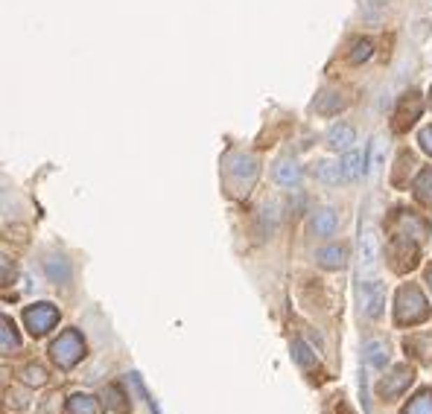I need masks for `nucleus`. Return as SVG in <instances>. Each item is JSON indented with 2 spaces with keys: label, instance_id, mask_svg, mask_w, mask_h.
Instances as JSON below:
<instances>
[{
  "label": "nucleus",
  "instance_id": "nucleus-15",
  "mask_svg": "<svg viewBox=\"0 0 432 414\" xmlns=\"http://www.w3.org/2000/svg\"><path fill=\"white\" fill-rule=\"evenodd\" d=\"M315 178L327 181V184H336L342 178V167H336V163H330V161H322V163H315Z\"/></svg>",
  "mask_w": 432,
  "mask_h": 414
},
{
  "label": "nucleus",
  "instance_id": "nucleus-21",
  "mask_svg": "<svg viewBox=\"0 0 432 414\" xmlns=\"http://www.w3.org/2000/svg\"><path fill=\"white\" fill-rule=\"evenodd\" d=\"M56 400H59V397H50V403H47V406H44L38 414H59V411H62V403L56 406Z\"/></svg>",
  "mask_w": 432,
  "mask_h": 414
},
{
  "label": "nucleus",
  "instance_id": "nucleus-19",
  "mask_svg": "<svg viewBox=\"0 0 432 414\" xmlns=\"http://www.w3.org/2000/svg\"><path fill=\"white\" fill-rule=\"evenodd\" d=\"M371 56V44L368 41H362L354 47V61H362V59H368Z\"/></svg>",
  "mask_w": 432,
  "mask_h": 414
},
{
  "label": "nucleus",
  "instance_id": "nucleus-2",
  "mask_svg": "<svg viewBox=\"0 0 432 414\" xmlns=\"http://www.w3.org/2000/svg\"><path fill=\"white\" fill-rule=\"evenodd\" d=\"M82 356V341L76 339V333H64L56 344H53V359L59 362L62 368L76 365V359Z\"/></svg>",
  "mask_w": 432,
  "mask_h": 414
},
{
  "label": "nucleus",
  "instance_id": "nucleus-3",
  "mask_svg": "<svg viewBox=\"0 0 432 414\" xmlns=\"http://www.w3.org/2000/svg\"><path fill=\"white\" fill-rule=\"evenodd\" d=\"M53 321H56V309L50 306V304H41V306L27 312V324H29V333L32 336H44L47 330L53 327Z\"/></svg>",
  "mask_w": 432,
  "mask_h": 414
},
{
  "label": "nucleus",
  "instance_id": "nucleus-17",
  "mask_svg": "<svg viewBox=\"0 0 432 414\" xmlns=\"http://www.w3.org/2000/svg\"><path fill=\"white\" fill-rule=\"evenodd\" d=\"M120 400H123V394H120L117 388H108V403H106V406H108V408H114L117 414H126V411H129V406H126V403H120Z\"/></svg>",
  "mask_w": 432,
  "mask_h": 414
},
{
  "label": "nucleus",
  "instance_id": "nucleus-18",
  "mask_svg": "<svg viewBox=\"0 0 432 414\" xmlns=\"http://www.w3.org/2000/svg\"><path fill=\"white\" fill-rule=\"evenodd\" d=\"M292 353H295V359H298V362H301V365H304V368H307V365H310V362H312V359H310V350H307V347H304L301 341H295V344H292Z\"/></svg>",
  "mask_w": 432,
  "mask_h": 414
},
{
  "label": "nucleus",
  "instance_id": "nucleus-12",
  "mask_svg": "<svg viewBox=\"0 0 432 414\" xmlns=\"http://www.w3.org/2000/svg\"><path fill=\"white\" fill-rule=\"evenodd\" d=\"M327 143L333 149H347L354 143V128L351 126H333L327 131Z\"/></svg>",
  "mask_w": 432,
  "mask_h": 414
},
{
  "label": "nucleus",
  "instance_id": "nucleus-1",
  "mask_svg": "<svg viewBox=\"0 0 432 414\" xmlns=\"http://www.w3.org/2000/svg\"><path fill=\"white\" fill-rule=\"evenodd\" d=\"M401 306H397V321H409V324H415V321H421L424 316H426V309H424V301H421V295L415 292V289H403L401 292V301H397Z\"/></svg>",
  "mask_w": 432,
  "mask_h": 414
},
{
  "label": "nucleus",
  "instance_id": "nucleus-5",
  "mask_svg": "<svg viewBox=\"0 0 432 414\" xmlns=\"http://www.w3.org/2000/svg\"><path fill=\"white\" fill-rule=\"evenodd\" d=\"M359 260H362V274H371L377 266V234L371 228H365L359 237Z\"/></svg>",
  "mask_w": 432,
  "mask_h": 414
},
{
  "label": "nucleus",
  "instance_id": "nucleus-8",
  "mask_svg": "<svg viewBox=\"0 0 432 414\" xmlns=\"http://www.w3.org/2000/svg\"><path fill=\"white\" fill-rule=\"evenodd\" d=\"M339 167H342V178L345 181H354V178H359V172L365 167V155L362 152H347Z\"/></svg>",
  "mask_w": 432,
  "mask_h": 414
},
{
  "label": "nucleus",
  "instance_id": "nucleus-20",
  "mask_svg": "<svg viewBox=\"0 0 432 414\" xmlns=\"http://www.w3.org/2000/svg\"><path fill=\"white\" fill-rule=\"evenodd\" d=\"M380 163H383V143H377L374 146V158H371V172L380 170Z\"/></svg>",
  "mask_w": 432,
  "mask_h": 414
},
{
  "label": "nucleus",
  "instance_id": "nucleus-6",
  "mask_svg": "<svg viewBox=\"0 0 432 414\" xmlns=\"http://www.w3.org/2000/svg\"><path fill=\"white\" fill-rule=\"evenodd\" d=\"M383 301H386V289L380 283H371L368 289H362V306L368 318H377L383 312Z\"/></svg>",
  "mask_w": 432,
  "mask_h": 414
},
{
  "label": "nucleus",
  "instance_id": "nucleus-9",
  "mask_svg": "<svg viewBox=\"0 0 432 414\" xmlns=\"http://www.w3.org/2000/svg\"><path fill=\"white\" fill-rule=\"evenodd\" d=\"M336 213L333 210H322V213H315V219H312V230H315V237H330L336 230Z\"/></svg>",
  "mask_w": 432,
  "mask_h": 414
},
{
  "label": "nucleus",
  "instance_id": "nucleus-7",
  "mask_svg": "<svg viewBox=\"0 0 432 414\" xmlns=\"http://www.w3.org/2000/svg\"><path fill=\"white\" fill-rule=\"evenodd\" d=\"M275 181L284 187H295L298 181H301V167H298V163H289V161H280L275 167Z\"/></svg>",
  "mask_w": 432,
  "mask_h": 414
},
{
  "label": "nucleus",
  "instance_id": "nucleus-10",
  "mask_svg": "<svg viewBox=\"0 0 432 414\" xmlns=\"http://www.w3.org/2000/svg\"><path fill=\"white\" fill-rule=\"evenodd\" d=\"M365 359H368V365L383 368L386 362H389V347H386V341H368V344H365Z\"/></svg>",
  "mask_w": 432,
  "mask_h": 414
},
{
  "label": "nucleus",
  "instance_id": "nucleus-16",
  "mask_svg": "<svg viewBox=\"0 0 432 414\" xmlns=\"http://www.w3.org/2000/svg\"><path fill=\"white\" fill-rule=\"evenodd\" d=\"M24 383H27V385H44V383H47V371H44L41 365L24 368Z\"/></svg>",
  "mask_w": 432,
  "mask_h": 414
},
{
  "label": "nucleus",
  "instance_id": "nucleus-14",
  "mask_svg": "<svg viewBox=\"0 0 432 414\" xmlns=\"http://www.w3.org/2000/svg\"><path fill=\"white\" fill-rule=\"evenodd\" d=\"M403 414H432V391H421L415 400L403 408Z\"/></svg>",
  "mask_w": 432,
  "mask_h": 414
},
{
  "label": "nucleus",
  "instance_id": "nucleus-11",
  "mask_svg": "<svg viewBox=\"0 0 432 414\" xmlns=\"http://www.w3.org/2000/svg\"><path fill=\"white\" fill-rule=\"evenodd\" d=\"M319 263H322L324 269H342L345 266V248H339V245L322 248V251H319Z\"/></svg>",
  "mask_w": 432,
  "mask_h": 414
},
{
  "label": "nucleus",
  "instance_id": "nucleus-13",
  "mask_svg": "<svg viewBox=\"0 0 432 414\" xmlns=\"http://www.w3.org/2000/svg\"><path fill=\"white\" fill-rule=\"evenodd\" d=\"M68 411L71 414H99V403L88 394H76L71 400V406H68Z\"/></svg>",
  "mask_w": 432,
  "mask_h": 414
},
{
  "label": "nucleus",
  "instance_id": "nucleus-4",
  "mask_svg": "<svg viewBox=\"0 0 432 414\" xmlns=\"http://www.w3.org/2000/svg\"><path fill=\"white\" fill-rule=\"evenodd\" d=\"M412 379H415V371L412 368H397L391 376L383 379V385H380V394L386 397V400H391V397H397L401 391H406L412 385Z\"/></svg>",
  "mask_w": 432,
  "mask_h": 414
}]
</instances>
